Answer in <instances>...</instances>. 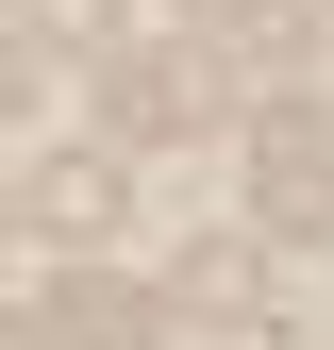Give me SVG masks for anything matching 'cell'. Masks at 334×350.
Segmentation results:
<instances>
[{"instance_id":"cell-2","label":"cell","mask_w":334,"mask_h":350,"mask_svg":"<svg viewBox=\"0 0 334 350\" xmlns=\"http://www.w3.org/2000/svg\"><path fill=\"white\" fill-rule=\"evenodd\" d=\"M218 117H234V67L201 51V33H184V51H101V134H117V150L218 134Z\"/></svg>"},{"instance_id":"cell-10","label":"cell","mask_w":334,"mask_h":350,"mask_svg":"<svg viewBox=\"0 0 334 350\" xmlns=\"http://www.w3.org/2000/svg\"><path fill=\"white\" fill-rule=\"evenodd\" d=\"M0 350H51V317H0Z\"/></svg>"},{"instance_id":"cell-1","label":"cell","mask_w":334,"mask_h":350,"mask_svg":"<svg viewBox=\"0 0 334 350\" xmlns=\"http://www.w3.org/2000/svg\"><path fill=\"white\" fill-rule=\"evenodd\" d=\"M250 234L268 250H334V117L301 100V83L250 100Z\"/></svg>"},{"instance_id":"cell-8","label":"cell","mask_w":334,"mask_h":350,"mask_svg":"<svg viewBox=\"0 0 334 350\" xmlns=\"http://www.w3.org/2000/svg\"><path fill=\"white\" fill-rule=\"evenodd\" d=\"M51 100V67H34V33H0V117H34Z\"/></svg>"},{"instance_id":"cell-5","label":"cell","mask_w":334,"mask_h":350,"mask_svg":"<svg viewBox=\"0 0 334 350\" xmlns=\"http://www.w3.org/2000/svg\"><path fill=\"white\" fill-rule=\"evenodd\" d=\"M184 33L234 51L250 83H301V67H318V0H184Z\"/></svg>"},{"instance_id":"cell-3","label":"cell","mask_w":334,"mask_h":350,"mask_svg":"<svg viewBox=\"0 0 334 350\" xmlns=\"http://www.w3.org/2000/svg\"><path fill=\"white\" fill-rule=\"evenodd\" d=\"M167 300H184V317H218V334H250V350L284 334V267H268V234H250V217H234V234H201L184 267H167Z\"/></svg>"},{"instance_id":"cell-4","label":"cell","mask_w":334,"mask_h":350,"mask_svg":"<svg viewBox=\"0 0 334 350\" xmlns=\"http://www.w3.org/2000/svg\"><path fill=\"white\" fill-rule=\"evenodd\" d=\"M34 317H51V350H167V334H184V300H167V284H117L101 250H84Z\"/></svg>"},{"instance_id":"cell-9","label":"cell","mask_w":334,"mask_h":350,"mask_svg":"<svg viewBox=\"0 0 334 350\" xmlns=\"http://www.w3.org/2000/svg\"><path fill=\"white\" fill-rule=\"evenodd\" d=\"M0 234H34V184H0Z\"/></svg>"},{"instance_id":"cell-6","label":"cell","mask_w":334,"mask_h":350,"mask_svg":"<svg viewBox=\"0 0 334 350\" xmlns=\"http://www.w3.org/2000/svg\"><path fill=\"white\" fill-rule=\"evenodd\" d=\"M117 200H134V184H117V150H51V167H34V234H51L67 267L117 234Z\"/></svg>"},{"instance_id":"cell-7","label":"cell","mask_w":334,"mask_h":350,"mask_svg":"<svg viewBox=\"0 0 334 350\" xmlns=\"http://www.w3.org/2000/svg\"><path fill=\"white\" fill-rule=\"evenodd\" d=\"M34 33H51V51H84V67H101V51H117V0H34Z\"/></svg>"}]
</instances>
